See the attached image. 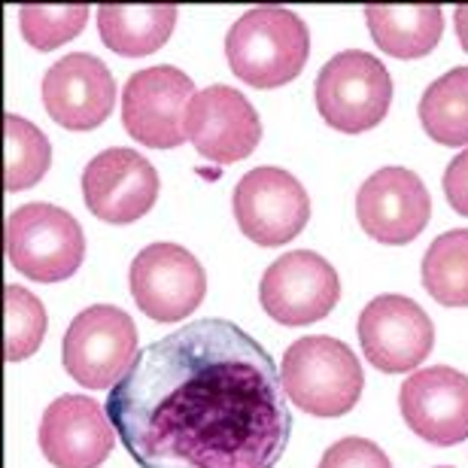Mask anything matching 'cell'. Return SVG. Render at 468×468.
<instances>
[{"label":"cell","mask_w":468,"mask_h":468,"mask_svg":"<svg viewBox=\"0 0 468 468\" xmlns=\"http://www.w3.org/2000/svg\"><path fill=\"white\" fill-rule=\"evenodd\" d=\"M392 101V80L380 58L350 49L323 64L316 77V110L325 125L344 134H362L383 122Z\"/></svg>","instance_id":"obj_5"},{"label":"cell","mask_w":468,"mask_h":468,"mask_svg":"<svg viewBox=\"0 0 468 468\" xmlns=\"http://www.w3.org/2000/svg\"><path fill=\"white\" fill-rule=\"evenodd\" d=\"M408 429L432 447H453L468 438V378L463 371L432 365L410 374L399 392Z\"/></svg>","instance_id":"obj_14"},{"label":"cell","mask_w":468,"mask_h":468,"mask_svg":"<svg viewBox=\"0 0 468 468\" xmlns=\"http://www.w3.org/2000/svg\"><path fill=\"white\" fill-rule=\"evenodd\" d=\"M320 468H392V463L368 438H341L323 453Z\"/></svg>","instance_id":"obj_25"},{"label":"cell","mask_w":468,"mask_h":468,"mask_svg":"<svg viewBox=\"0 0 468 468\" xmlns=\"http://www.w3.org/2000/svg\"><path fill=\"white\" fill-rule=\"evenodd\" d=\"M365 22L374 43L392 58H423L438 46L444 31L441 6H365Z\"/></svg>","instance_id":"obj_18"},{"label":"cell","mask_w":468,"mask_h":468,"mask_svg":"<svg viewBox=\"0 0 468 468\" xmlns=\"http://www.w3.org/2000/svg\"><path fill=\"white\" fill-rule=\"evenodd\" d=\"M131 298L155 323H180L198 311L207 295L201 261L176 243H149L128 271Z\"/></svg>","instance_id":"obj_7"},{"label":"cell","mask_w":468,"mask_h":468,"mask_svg":"<svg viewBox=\"0 0 468 468\" xmlns=\"http://www.w3.org/2000/svg\"><path fill=\"white\" fill-rule=\"evenodd\" d=\"M116 429L89 396H61L43 410L40 451L55 468H98L113 453Z\"/></svg>","instance_id":"obj_17"},{"label":"cell","mask_w":468,"mask_h":468,"mask_svg":"<svg viewBox=\"0 0 468 468\" xmlns=\"http://www.w3.org/2000/svg\"><path fill=\"white\" fill-rule=\"evenodd\" d=\"M107 417L140 468H274L292 435L274 359L229 320H195L140 350Z\"/></svg>","instance_id":"obj_1"},{"label":"cell","mask_w":468,"mask_h":468,"mask_svg":"<svg viewBox=\"0 0 468 468\" xmlns=\"http://www.w3.org/2000/svg\"><path fill=\"white\" fill-rule=\"evenodd\" d=\"M438 468H451V465H438Z\"/></svg>","instance_id":"obj_28"},{"label":"cell","mask_w":468,"mask_h":468,"mask_svg":"<svg viewBox=\"0 0 468 468\" xmlns=\"http://www.w3.org/2000/svg\"><path fill=\"white\" fill-rule=\"evenodd\" d=\"M453 25H456V37H460L463 49L468 52V4H465V6H456V13H453Z\"/></svg>","instance_id":"obj_27"},{"label":"cell","mask_w":468,"mask_h":468,"mask_svg":"<svg viewBox=\"0 0 468 468\" xmlns=\"http://www.w3.org/2000/svg\"><path fill=\"white\" fill-rule=\"evenodd\" d=\"M82 198L91 217L110 226H128L153 210L158 198V174L134 149H104L82 171Z\"/></svg>","instance_id":"obj_13"},{"label":"cell","mask_w":468,"mask_h":468,"mask_svg":"<svg viewBox=\"0 0 468 468\" xmlns=\"http://www.w3.org/2000/svg\"><path fill=\"white\" fill-rule=\"evenodd\" d=\"M6 259L18 274L37 283H58L80 271L86 259V234L68 210L37 201L6 217Z\"/></svg>","instance_id":"obj_4"},{"label":"cell","mask_w":468,"mask_h":468,"mask_svg":"<svg viewBox=\"0 0 468 468\" xmlns=\"http://www.w3.org/2000/svg\"><path fill=\"white\" fill-rule=\"evenodd\" d=\"M420 122L435 144L468 146V68L447 70L423 91Z\"/></svg>","instance_id":"obj_20"},{"label":"cell","mask_w":468,"mask_h":468,"mask_svg":"<svg viewBox=\"0 0 468 468\" xmlns=\"http://www.w3.org/2000/svg\"><path fill=\"white\" fill-rule=\"evenodd\" d=\"M4 137H6V165H4V189L22 192L31 189L46 176L52 165V146L49 140L34 122L22 116L4 119Z\"/></svg>","instance_id":"obj_22"},{"label":"cell","mask_w":468,"mask_h":468,"mask_svg":"<svg viewBox=\"0 0 468 468\" xmlns=\"http://www.w3.org/2000/svg\"><path fill=\"white\" fill-rule=\"evenodd\" d=\"M186 134L204 162L234 165L252 155V149L259 146L261 119L238 89L210 86L192 98Z\"/></svg>","instance_id":"obj_15"},{"label":"cell","mask_w":468,"mask_h":468,"mask_svg":"<svg viewBox=\"0 0 468 468\" xmlns=\"http://www.w3.org/2000/svg\"><path fill=\"white\" fill-rule=\"evenodd\" d=\"M4 311H6L4 359L22 362L40 350V344L46 338V311L40 298L27 292L25 286H6Z\"/></svg>","instance_id":"obj_23"},{"label":"cell","mask_w":468,"mask_h":468,"mask_svg":"<svg viewBox=\"0 0 468 468\" xmlns=\"http://www.w3.org/2000/svg\"><path fill=\"white\" fill-rule=\"evenodd\" d=\"M176 25V6H98V31L107 49L122 58H144L162 49Z\"/></svg>","instance_id":"obj_19"},{"label":"cell","mask_w":468,"mask_h":468,"mask_svg":"<svg viewBox=\"0 0 468 468\" xmlns=\"http://www.w3.org/2000/svg\"><path fill=\"white\" fill-rule=\"evenodd\" d=\"M441 186H444L447 204H451L460 217H468V146L447 165Z\"/></svg>","instance_id":"obj_26"},{"label":"cell","mask_w":468,"mask_h":468,"mask_svg":"<svg viewBox=\"0 0 468 468\" xmlns=\"http://www.w3.org/2000/svg\"><path fill=\"white\" fill-rule=\"evenodd\" d=\"M195 82L180 68L158 64L140 70L125 82L122 95V125L137 144L153 149H174L189 140L186 116H189Z\"/></svg>","instance_id":"obj_8"},{"label":"cell","mask_w":468,"mask_h":468,"mask_svg":"<svg viewBox=\"0 0 468 468\" xmlns=\"http://www.w3.org/2000/svg\"><path fill=\"white\" fill-rule=\"evenodd\" d=\"M311 34L302 16L283 6H256L231 25L226 58L238 80L252 89H277L304 70Z\"/></svg>","instance_id":"obj_2"},{"label":"cell","mask_w":468,"mask_h":468,"mask_svg":"<svg viewBox=\"0 0 468 468\" xmlns=\"http://www.w3.org/2000/svg\"><path fill=\"white\" fill-rule=\"evenodd\" d=\"M134 320L113 304H95L73 316L64 335V371L86 389H113L137 359Z\"/></svg>","instance_id":"obj_6"},{"label":"cell","mask_w":468,"mask_h":468,"mask_svg":"<svg viewBox=\"0 0 468 468\" xmlns=\"http://www.w3.org/2000/svg\"><path fill=\"white\" fill-rule=\"evenodd\" d=\"M43 107L61 128L95 131L116 107L113 73L89 52L64 55L43 77Z\"/></svg>","instance_id":"obj_16"},{"label":"cell","mask_w":468,"mask_h":468,"mask_svg":"<svg viewBox=\"0 0 468 468\" xmlns=\"http://www.w3.org/2000/svg\"><path fill=\"white\" fill-rule=\"evenodd\" d=\"M426 292L444 307H468V229L444 231L420 265Z\"/></svg>","instance_id":"obj_21"},{"label":"cell","mask_w":468,"mask_h":468,"mask_svg":"<svg viewBox=\"0 0 468 468\" xmlns=\"http://www.w3.org/2000/svg\"><path fill=\"white\" fill-rule=\"evenodd\" d=\"M280 380L286 399H292L295 408L314 417L350 414L365 387L362 365L353 350L338 338H323V335L295 341L283 353Z\"/></svg>","instance_id":"obj_3"},{"label":"cell","mask_w":468,"mask_h":468,"mask_svg":"<svg viewBox=\"0 0 468 468\" xmlns=\"http://www.w3.org/2000/svg\"><path fill=\"white\" fill-rule=\"evenodd\" d=\"M238 229L259 247H280L311 222V198L292 174L280 167H256L234 189Z\"/></svg>","instance_id":"obj_10"},{"label":"cell","mask_w":468,"mask_h":468,"mask_svg":"<svg viewBox=\"0 0 468 468\" xmlns=\"http://www.w3.org/2000/svg\"><path fill=\"white\" fill-rule=\"evenodd\" d=\"M341 298V280L320 252L295 250L268 265L259 302L274 323L295 329L325 320Z\"/></svg>","instance_id":"obj_9"},{"label":"cell","mask_w":468,"mask_h":468,"mask_svg":"<svg viewBox=\"0 0 468 468\" xmlns=\"http://www.w3.org/2000/svg\"><path fill=\"white\" fill-rule=\"evenodd\" d=\"M359 344L383 374L414 371L435 347V325L417 302L405 295H378L359 314Z\"/></svg>","instance_id":"obj_11"},{"label":"cell","mask_w":468,"mask_h":468,"mask_svg":"<svg viewBox=\"0 0 468 468\" xmlns=\"http://www.w3.org/2000/svg\"><path fill=\"white\" fill-rule=\"evenodd\" d=\"M432 198L423 180L408 167H380L356 195V219L378 243L401 247L429 226Z\"/></svg>","instance_id":"obj_12"},{"label":"cell","mask_w":468,"mask_h":468,"mask_svg":"<svg viewBox=\"0 0 468 468\" xmlns=\"http://www.w3.org/2000/svg\"><path fill=\"white\" fill-rule=\"evenodd\" d=\"M89 22V6H40L27 4L18 9V27H22L25 40L40 52L58 49V46L70 43Z\"/></svg>","instance_id":"obj_24"}]
</instances>
